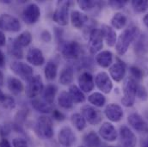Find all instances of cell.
Wrapping results in <instances>:
<instances>
[{
	"label": "cell",
	"mask_w": 148,
	"mask_h": 147,
	"mask_svg": "<svg viewBox=\"0 0 148 147\" xmlns=\"http://www.w3.org/2000/svg\"><path fill=\"white\" fill-rule=\"evenodd\" d=\"M94 82L97 87L104 94L110 93V91L113 89V83L111 81L110 77L104 72H101L97 74V76L95 77Z\"/></svg>",
	"instance_id": "14"
},
{
	"label": "cell",
	"mask_w": 148,
	"mask_h": 147,
	"mask_svg": "<svg viewBox=\"0 0 148 147\" xmlns=\"http://www.w3.org/2000/svg\"><path fill=\"white\" fill-rule=\"evenodd\" d=\"M77 4L81 8L82 10L90 11L96 7L97 3L91 0H80V1H77Z\"/></svg>",
	"instance_id": "38"
},
{
	"label": "cell",
	"mask_w": 148,
	"mask_h": 147,
	"mask_svg": "<svg viewBox=\"0 0 148 147\" xmlns=\"http://www.w3.org/2000/svg\"><path fill=\"white\" fill-rule=\"evenodd\" d=\"M127 121L129 125L138 132H147L148 125L144 120L141 115L137 113H133L127 117Z\"/></svg>",
	"instance_id": "16"
},
{
	"label": "cell",
	"mask_w": 148,
	"mask_h": 147,
	"mask_svg": "<svg viewBox=\"0 0 148 147\" xmlns=\"http://www.w3.org/2000/svg\"><path fill=\"white\" fill-rule=\"evenodd\" d=\"M71 122L78 131H83L86 127V120L80 113H73L71 116Z\"/></svg>",
	"instance_id": "35"
},
{
	"label": "cell",
	"mask_w": 148,
	"mask_h": 147,
	"mask_svg": "<svg viewBox=\"0 0 148 147\" xmlns=\"http://www.w3.org/2000/svg\"><path fill=\"white\" fill-rule=\"evenodd\" d=\"M73 103H81L85 101V96L83 91L77 86V85H71L68 91Z\"/></svg>",
	"instance_id": "30"
},
{
	"label": "cell",
	"mask_w": 148,
	"mask_h": 147,
	"mask_svg": "<svg viewBox=\"0 0 148 147\" xmlns=\"http://www.w3.org/2000/svg\"><path fill=\"white\" fill-rule=\"evenodd\" d=\"M6 96H7V95H5V94H4V93L0 90V103H1L4 99H5V97H6Z\"/></svg>",
	"instance_id": "49"
},
{
	"label": "cell",
	"mask_w": 148,
	"mask_h": 147,
	"mask_svg": "<svg viewBox=\"0 0 148 147\" xmlns=\"http://www.w3.org/2000/svg\"><path fill=\"white\" fill-rule=\"evenodd\" d=\"M127 16L121 13V12H117L115 13L113 17L111 18V25L113 28L116 29H122L126 24H127Z\"/></svg>",
	"instance_id": "29"
},
{
	"label": "cell",
	"mask_w": 148,
	"mask_h": 147,
	"mask_svg": "<svg viewBox=\"0 0 148 147\" xmlns=\"http://www.w3.org/2000/svg\"><path fill=\"white\" fill-rule=\"evenodd\" d=\"M104 114L112 122H119L123 117V110L120 105L110 103L105 108Z\"/></svg>",
	"instance_id": "17"
},
{
	"label": "cell",
	"mask_w": 148,
	"mask_h": 147,
	"mask_svg": "<svg viewBox=\"0 0 148 147\" xmlns=\"http://www.w3.org/2000/svg\"><path fill=\"white\" fill-rule=\"evenodd\" d=\"M81 113L86 122L92 126L98 125L103 120L102 113L90 105H84L81 108Z\"/></svg>",
	"instance_id": "8"
},
{
	"label": "cell",
	"mask_w": 148,
	"mask_h": 147,
	"mask_svg": "<svg viewBox=\"0 0 148 147\" xmlns=\"http://www.w3.org/2000/svg\"><path fill=\"white\" fill-rule=\"evenodd\" d=\"M44 90V84L42 78L40 75L33 76L26 85L25 94L30 99H35L37 96L42 93Z\"/></svg>",
	"instance_id": "4"
},
{
	"label": "cell",
	"mask_w": 148,
	"mask_h": 147,
	"mask_svg": "<svg viewBox=\"0 0 148 147\" xmlns=\"http://www.w3.org/2000/svg\"><path fill=\"white\" fill-rule=\"evenodd\" d=\"M71 22L75 29H81L84 25L88 22V16L77 10H73L71 13Z\"/></svg>",
	"instance_id": "22"
},
{
	"label": "cell",
	"mask_w": 148,
	"mask_h": 147,
	"mask_svg": "<svg viewBox=\"0 0 148 147\" xmlns=\"http://www.w3.org/2000/svg\"><path fill=\"white\" fill-rule=\"evenodd\" d=\"M2 106L7 109H15L16 107V102H15V99L12 97V96H7L5 97V99L1 103Z\"/></svg>",
	"instance_id": "40"
},
{
	"label": "cell",
	"mask_w": 148,
	"mask_h": 147,
	"mask_svg": "<svg viewBox=\"0 0 148 147\" xmlns=\"http://www.w3.org/2000/svg\"><path fill=\"white\" fill-rule=\"evenodd\" d=\"M56 93H57V87L53 84H47L42 91L43 100L47 103L52 105L54 102Z\"/></svg>",
	"instance_id": "26"
},
{
	"label": "cell",
	"mask_w": 148,
	"mask_h": 147,
	"mask_svg": "<svg viewBox=\"0 0 148 147\" xmlns=\"http://www.w3.org/2000/svg\"><path fill=\"white\" fill-rule=\"evenodd\" d=\"M0 29L3 31L16 33L21 29V23L15 16L3 14L0 16Z\"/></svg>",
	"instance_id": "7"
},
{
	"label": "cell",
	"mask_w": 148,
	"mask_h": 147,
	"mask_svg": "<svg viewBox=\"0 0 148 147\" xmlns=\"http://www.w3.org/2000/svg\"><path fill=\"white\" fill-rule=\"evenodd\" d=\"M137 96L141 99V100H147L148 97V93L145 87L139 85L138 86V90H137Z\"/></svg>",
	"instance_id": "42"
},
{
	"label": "cell",
	"mask_w": 148,
	"mask_h": 147,
	"mask_svg": "<svg viewBox=\"0 0 148 147\" xmlns=\"http://www.w3.org/2000/svg\"><path fill=\"white\" fill-rule=\"evenodd\" d=\"M23 19L28 24L37 23L40 17V10L36 3H30L23 10Z\"/></svg>",
	"instance_id": "12"
},
{
	"label": "cell",
	"mask_w": 148,
	"mask_h": 147,
	"mask_svg": "<svg viewBox=\"0 0 148 147\" xmlns=\"http://www.w3.org/2000/svg\"><path fill=\"white\" fill-rule=\"evenodd\" d=\"M120 145L121 147H135L137 138L134 132L127 126H121L119 132Z\"/></svg>",
	"instance_id": "9"
},
{
	"label": "cell",
	"mask_w": 148,
	"mask_h": 147,
	"mask_svg": "<svg viewBox=\"0 0 148 147\" xmlns=\"http://www.w3.org/2000/svg\"><path fill=\"white\" fill-rule=\"evenodd\" d=\"M85 147H99L101 146V139L97 133L94 131L87 133L83 139Z\"/></svg>",
	"instance_id": "25"
},
{
	"label": "cell",
	"mask_w": 148,
	"mask_h": 147,
	"mask_svg": "<svg viewBox=\"0 0 148 147\" xmlns=\"http://www.w3.org/2000/svg\"><path fill=\"white\" fill-rule=\"evenodd\" d=\"M138 86L136 80L131 77L125 81L123 84V97L121 99V103L125 107H132L134 104Z\"/></svg>",
	"instance_id": "3"
},
{
	"label": "cell",
	"mask_w": 148,
	"mask_h": 147,
	"mask_svg": "<svg viewBox=\"0 0 148 147\" xmlns=\"http://www.w3.org/2000/svg\"><path fill=\"white\" fill-rule=\"evenodd\" d=\"M139 35L140 30L136 26H130L125 29L119 36L115 44V49L117 53L120 55L125 54L128 50V47L131 43L139 36Z\"/></svg>",
	"instance_id": "1"
},
{
	"label": "cell",
	"mask_w": 148,
	"mask_h": 147,
	"mask_svg": "<svg viewBox=\"0 0 148 147\" xmlns=\"http://www.w3.org/2000/svg\"><path fill=\"white\" fill-rule=\"evenodd\" d=\"M78 85L79 89L85 93H89L93 90L95 86V82L92 75L90 72H83L78 77Z\"/></svg>",
	"instance_id": "18"
},
{
	"label": "cell",
	"mask_w": 148,
	"mask_h": 147,
	"mask_svg": "<svg viewBox=\"0 0 148 147\" xmlns=\"http://www.w3.org/2000/svg\"><path fill=\"white\" fill-rule=\"evenodd\" d=\"M3 82H4V77H3V74L0 71V86L3 85Z\"/></svg>",
	"instance_id": "50"
},
{
	"label": "cell",
	"mask_w": 148,
	"mask_h": 147,
	"mask_svg": "<svg viewBox=\"0 0 148 147\" xmlns=\"http://www.w3.org/2000/svg\"><path fill=\"white\" fill-rule=\"evenodd\" d=\"M0 147H12L10 143L9 142V140L5 138L2 139L0 140Z\"/></svg>",
	"instance_id": "46"
},
{
	"label": "cell",
	"mask_w": 148,
	"mask_h": 147,
	"mask_svg": "<svg viewBox=\"0 0 148 147\" xmlns=\"http://www.w3.org/2000/svg\"><path fill=\"white\" fill-rule=\"evenodd\" d=\"M8 51L10 53V55H12L13 57H15L16 59H22L23 58V49L21 46H19L16 43L15 40H10V42L8 46Z\"/></svg>",
	"instance_id": "36"
},
{
	"label": "cell",
	"mask_w": 148,
	"mask_h": 147,
	"mask_svg": "<svg viewBox=\"0 0 148 147\" xmlns=\"http://www.w3.org/2000/svg\"><path fill=\"white\" fill-rule=\"evenodd\" d=\"M96 62L98 66L103 68L110 66L113 62V54L110 51H102L96 56Z\"/></svg>",
	"instance_id": "23"
},
{
	"label": "cell",
	"mask_w": 148,
	"mask_h": 147,
	"mask_svg": "<svg viewBox=\"0 0 148 147\" xmlns=\"http://www.w3.org/2000/svg\"><path fill=\"white\" fill-rule=\"evenodd\" d=\"M35 132L38 138L41 139H50L53 136V126L51 118L41 115L38 118L35 126Z\"/></svg>",
	"instance_id": "2"
},
{
	"label": "cell",
	"mask_w": 148,
	"mask_h": 147,
	"mask_svg": "<svg viewBox=\"0 0 148 147\" xmlns=\"http://www.w3.org/2000/svg\"><path fill=\"white\" fill-rule=\"evenodd\" d=\"M57 72H58L57 65L53 61L47 62L44 69V74H45L46 78L50 81L54 80L55 77H57Z\"/></svg>",
	"instance_id": "32"
},
{
	"label": "cell",
	"mask_w": 148,
	"mask_h": 147,
	"mask_svg": "<svg viewBox=\"0 0 148 147\" xmlns=\"http://www.w3.org/2000/svg\"><path fill=\"white\" fill-rule=\"evenodd\" d=\"M26 59L29 63H30L31 65H33L35 66H42L45 61V59H44L41 50L37 47H31L28 51Z\"/></svg>",
	"instance_id": "19"
},
{
	"label": "cell",
	"mask_w": 148,
	"mask_h": 147,
	"mask_svg": "<svg viewBox=\"0 0 148 147\" xmlns=\"http://www.w3.org/2000/svg\"><path fill=\"white\" fill-rule=\"evenodd\" d=\"M127 3V1L126 0H111L109 1V5L112 7L113 9L119 10L123 8Z\"/></svg>",
	"instance_id": "41"
},
{
	"label": "cell",
	"mask_w": 148,
	"mask_h": 147,
	"mask_svg": "<svg viewBox=\"0 0 148 147\" xmlns=\"http://www.w3.org/2000/svg\"><path fill=\"white\" fill-rule=\"evenodd\" d=\"M6 44V37L5 35L3 34V32L0 31V47L4 46Z\"/></svg>",
	"instance_id": "47"
},
{
	"label": "cell",
	"mask_w": 148,
	"mask_h": 147,
	"mask_svg": "<svg viewBox=\"0 0 148 147\" xmlns=\"http://www.w3.org/2000/svg\"><path fill=\"white\" fill-rule=\"evenodd\" d=\"M103 37L100 29H94L90 31L89 36V51L90 53L95 54L98 53L103 46Z\"/></svg>",
	"instance_id": "10"
},
{
	"label": "cell",
	"mask_w": 148,
	"mask_h": 147,
	"mask_svg": "<svg viewBox=\"0 0 148 147\" xmlns=\"http://www.w3.org/2000/svg\"><path fill=\"white\" fill-rule=\"evenodd\" d=\"M53 116L55 120H65V115L59 110H53Z\"/></svg>",
	"instance_id": "45"
},
{
	"label": "cell",
	"mask_w": 148,
	"mask_h": 147,
	"mask_svg": "<svg viewBox=\"0 0 148 147\" xmlns=\"http://www.w3.org/2000/svg\"><path fill=\"white\" fill-rule=\"evenodd\" d=\"M88 100L91 104H93L95 107H97V108L103 107L106 103L105 96L102 93H99V92H95L91 94L90 96H89Z\"/></svg>",
	"instance_id": "33"
},
{
	"label": "cell",
	"mask_w": 148,
	"mask_h": 147,
	"mask_svg": "<svg viewBox=\"0 0 148 147\" xmlns=\"http://www.w3.org/2000/svg\"><path fill=\"white\" fill-rule=\"evenodd\" d=\"M78 147H85L84 146H78Z\"/></svg>",
	"instance_id": "53"
},
{
	"label": "cell",
	"mask_w": 148,
	"mask_h": 147,
	"mask_svg": "<svg viewBox=\"0 0 148 147\" xmlns=\"http://www.w3.org/2000/svg\"><path fill=\"white\" fill-rule=\"evenodd\" d=\"M7 86L9 90L14 94V95H18L22 93L24 90V86L23 83L16 77H10L7 79Z\"/></svg>",
	"instance_id": "24"
},
{
	"label": "cell",
	"mask_w": 148,
	"mask_h": 147,
	"mask_svg": "<svg viewBox=\"0 0 148 147\" xmlns=\"http://www.w3.org/2000/svg\"><path fill=\"white\" fill-rule=\"evenodd\" d=\"M143 23H144V24L148 28V13L147 15H145V16L143 17Z\"/></svg>",
	"instance_id": "51"
},
{
	"label": "cell",
	"mask_w": 148,
	"mask_h": 147,
	"mask_svg": "<svg viewBox=\"0 0 148 147\" xmlns=\"http://www.w3.org/2000/svg\"><path fill=\"white\" fill-rule=\"evenodd\" d=\"M130 71V74H131V77H133L134 79L135 80H141L143 78V76H144V73H143V71L139 68L138 66H133L130 67L129 69Z\"/></svg>",
	"instance_id": "39"
},
{
	"label": "cell",
	"mask_w": 148,
	"mask_h": 147,
	"mask_svg": "<svg viewBox=\"0 0 148 147\" xmlns=\"http://www.w3.org/2000/svg\"><path fill=\"white\" fill-rule=\"evenodd\" d=\"M70 3L69 1L58 2V6L53 15V19L60 26H66L68 23V10Z\"/></svg>",
	"instance_id": "5"
},
{
	"label": "cell",
	"mask_w": 148,
	"mask_h": 147,
	"mask_svg": "<svg viewBox=\"0 0 148 147\" xmlns=\"http://www.w3.org/2000/svg\"><path fill=\"white\" fill-rule=\"evenodd\" d=\"M15 41L22 48L23 47H26V46H28L31 43V41H32V36H31L30 32L24 31V32L21 33L15 39Z\"/></svg>",
	"instance_id": "34"
},
{
	"label": "cell",
	"mask_w": 148,
	"mask_h": 147,
	"mask_svg": "<svg viewBox=\"0 0 148 147\" xmlns=\"http://www.w3.org/2000/svg\"><path fill=\"white\" fill-rule=\"evenodd\" d=\"M31 105L34 109H36L39 113H44V114L49 113L53 111L52 106L50 104L47 103L44 100L35 98L31 101Z\"/></svg>",
	"instance_id": "28"
},
{
	"label": "cell",
	"mask_w": 148,
	"mask_h": 147,
	"mask_svg": "<svg viewBox=\"0 0 148 147\" xmlns=\"http://www.w3.org/2000/svg\"><path fill=\"white\" fill-rule=\"evenodd\" d=\"M5 64V56L3 53L0 50V67H3Z\"/></svg>",
	"instance_id": "48"
},
{
	"label": "cell",
	"mask_w": 148,
	"mask_h": 147,
	"mask_svg": "<svg viewBox=\"0 0 148 147\" xmlns=\"http://www.w3.org/2000/svg\"><path fill=\"white\" fill-rule=\"evenodd\" d=\"M58 104L65 109H70L73 106V102L67 91H62L58 97Z\"/></svg>",
	"instance_id": "31"
},
{
	"label": "cell",
	"mask_w": 148,
	"mask_h": 147,
	"mask_svg": "<svg viewBox=\"0 0 148 147\" xmlns=\"http://www.w3.org/2000/svg\"><path fill=\"white\" fill-rule=\"evenodd\" d=\"M10 69L11 71L20 77L29 81L33 77V68L23 62L21 61H14L10 64Z\"/></svg>",
	"instance_id": "11"
},
{
	"label": "cell",
	"mask_w": 148,
	"mask_h": 147,
	"mask_svg": "<svg viewBox=\"0 0 148 147\" xmlns=\"http://www.w3.org/2000/svg\"><path fill=\"white\" fill-rule=\"evenodd\" d=\"M60 50L61 51L63 57L67 59H77L81 53V46L79 43L74 40L65 41L61 43Z\"/></svg>",
	"instance_id": "6"
},
{
	"label": "cell",
	"mask_w": 148,
	"mask_h": 147,
	"mask_svg": "<svg viewBox=\"0 0 148 147\" xmlns=\"http://www.w3.org/2000/svg\"><path fill=\"white\" fill-rule=\"evenodd\" d=\"M12 145H13V147H29V145L26 142V140L20 139V138L14 139L12 141Z\"/></svg>",
	"instance_id": "43"
},
{
	"label": "cell",
	"mask_w": 148,
	"mask_h": 147,
	"mask_svg": "<svg viewBox=\"0 0 148 147\" xmlns=\"http://www.w3.org/2000/svg\"><path fill=\"white\" fill-rule=\"evenodd\" d=\"M100 30L102 32L103 37L104 38L107 45L110 47L114 46L116 44V41H117V36H116V33L114 30V29L109 25L103 24V25H102V28Z\"/></svg>",
	"instance_id": "21"
},
{
	"label": "cell",
	"mask_w": 148,
	"mask_h": 147,
	"mask_svg": "<svg viewBox=\"0 0 148 147\" xmlns=\"http://www.w3.org/2000/svg\"><path fill=\"white\" fill-rule=\"evenodd\" d=\"M131 5L137 13H143L148 10V0H134L131 2Z\"/></svg>",
	"instance_id": "37"
},
{
	"label": "cell",
	"mask_w": 148,
	"mask_h": 147,
	"mask_svg": "<svg viewBox=\"0 0 148 147\" xmlns=\"http://www.w3.org/2000/svg\"><path fill=\"white\" fill-rule=\"evenodd\" d=\"M110 77L115 82H121L126 74V65L122 61H117L110 67Z\"/></svg>",
	"instance_id": "20"
},
{
	"label": "cell",
	"mask_w": 148,
	"mask_h": 147,
	"mask_svg": "<svg viewBox=\"0 0 148 147\" xmlns=\"http://www.w3.org/2000/svg\"><path fill=\"white\" fill-rule=\"evenodd\" d=\"M40 39L44 42H50L52 40V35L48 30H43L40 34Z\"/></svg>",
	"instance_id": "44"
},
{
	"label": "cell",
	"mask_w": 148,
	"mask_h": 147,
	"mask_svg": "<svg viewBox=\"0 0 148 147\" xmlns=\"http://www.w3.org/2000/svg\"><path fill=\"white\" fill-rule=\"evenodd\" d=\"M140 147H148V139H146V140H144V141L141 143Z\"/></svg>",
	"instance_id": "52"
},
{
	"label": "cell",
	"mask_w": 148,
	"mask_h": 147,
	"mask_svg": "<svg viewBox=\"0 0 148 147\" xmlns=\"http://www.w3.org/2000/svg\"><path fill=\"white\" fill-rule=\"evenodd\" d=\"M74 70L72 66H67L64 68L60 74V83L62 85L67 86L71 84L73 81Z\"/></svg>",
	"instance_id": "27"
},
{
	"label": "cell",
	"mask_w": 148,
	"mask_h": 147,
	"mask_svg": "<svg viewBox=\"0 0 148 147\" xmlns=\"http://www.w3.org/2000/svg\"><path fill=\"white\" fill-rule=\"evenodd\" d=\"M109 147H114V146H109Z\"/></svg>",
	"instance_id": "54"
},
{
	"label": "cell",
	"mask_w": 148,
	"mask_h": 147,
	"mask_svg": "<svg viewBox=\"0 0 148 147\" xmlns=\"http://www.w3.org/2000/svg\"><path fill=\"white\" fill-rule=\"evenodd\" d=\"M58 140L64 147H71L76 142V135L71 127L64 126L59 131Z\"/></svg>",
	"instance_id": "13"
},
{
	"label": "cell",
	"mask_w": 148,
	"mask_h": 147,
	"mask_svg": "<svg viewBox=\"0 0 148 147\" xmlns=\"http://www.w3.org/2000/svg\"><path fill=\"white\" fill-rule=\"evenodd\" d=\"M99 136L108 141V142H114L117 139L118 133L115 129V127L110 123V122H104L99 128Z\"/></svg>",
	"instance_id": "15"
}]
</instances>
